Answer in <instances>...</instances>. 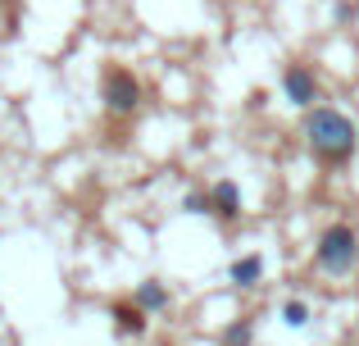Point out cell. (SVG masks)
<instances>
[{"label":"cell","instance_id":"8992f818","mask_svg":"<svg viewBox=\"0 0 359 346\" xmlns=\"http://www.w3.org/2000/svg\"><path fill=\"white\" fill-rule=\"evenodd\" d=\"M109 319H114V328L123 338H146V328H150V314L137 301H114L109 305Z\"/></svg>","mask_w":359,"mask_h":346},{"label":"cell","instance_id":"6da1fadb","mask_svg":"<svg viewBox=\"0 0 359 346\" xmlns=\"http://www.w3.org/2000/svg\"><path fill=\"white\" fill-rule=\"evenodd\" d=\"M305 146L323 169H346L359 151V128L346 109L318 105V109H309V119H305Z\"/></svg>","mask_w":359,"mask_h":346},{"label":"cell","instance_id":"ba28073f","mask_svg":"<svg viewBox=\"0 0 359 346\" xmlns=\"http://www.w3.org/2000/svg\"><path fill=\"white\" fill-rule=\"evenodd\" d=\"M259 278H264V255L259 251H250V255H237L232 260V269H228V283L232 287H259Z\"/></svg>","mask_w":359,"mask_h":346},{"label":"cell","instance_id":"7a4b0ae2","mask_svg":"<svg viewBox=\"0 0 359 346\" xmlns=\"http://www.w3.org/2000/svg\"><path fill=\"white\" fill-rule=\"evenodd\" d=\"M314 265L327 278H346L359 265V232L351 223H327L314 241Z\"/></svg>","mask_w":359,"mask_h":346},{"label":"cell","instance_id":"52a82bcc","mask_svg":"<svg viewBox=\"0 0 359 346\" xmlns=\"http://www.w3.org/2000/svg\"><path fill=\"white\" fill-rule=\"evenodd\" d=\"M132 301L141 305L146 314H164L168 305H173V292H168L159 278H146V283H137V292H132Z\"/></svg>","mask_w":359,"mask_h":346},{"label":"cell","instance_id":"30bf717a","mask_svg":"<svg viewBox=\"0 0 359 346\" xmlns=\"http://www.w3.org/2000/svg\"><path fill=\"white\" fill-rule=\"evenodd\" d=\"M309 319H314V310H309V301H300V296H291V301H282V324H287V328H309Z\"/></svg>","mask_w":359,"mask_h":346},{"label":"cell","instance_id":"8fae6325","mask_svg":"<svg viewBox=\"0 0 359 346\" xmlns=\"http://www.w3.org/2000/svg\"><path fill=\"white\" fill-rule=\"evenodd\" d=\"M182 210L187 214H210V192H187L182 196Z\"/></svg>","mask_w":359,"mask_h":346},{"label":"cell","instance_id":"277c9868","mask_svg":"<svg viewBox=\"0 0 359 346\" xmlns=\"http://www.w3.org/2000/svg\"><path fill=\"white\" fill-rule=\"evenodd\" d=\"M282 91H287V100L291 105H314L318 100V78H314V69L309 64H287L282 69Z\"/></svg>","mask_w":359,"mask_h":346},{"label":"cell","instance_id":"5b68a950","mask_svg":"<svg viewBox=\"0 0 359 346\" xmlns=\"http://www.w3.org/2000/svg\"><path fill=\"white\" fill-rule=\"evenodd\" d=\"M210 214L223 228H232V223L241 219V187L232 182V178H219V182L210 187Z\"/></svg>","mask_w":359,"mask_h":346},{"label":"cell","instance_id":"9c48e42d","mask_svg":"<svg viewBox=\"0 0 359 346\" xmlns=\"http://www.w3.org/2000/svg\"><path fill=\"white\" fill-rule=\"evenodd\" d=\"M219 346H255V314H237L219 333Z\"/></svg>","mask_w":359,"mask_h":346},{"label":"cell","instance_id":"3957f363","mask_svg":"<svg viewBox=\"0 0 359 346\" xmlns=\"http://www.w3.org/2000/svg\"><path fill=\"white\" fill-rule=\"evenodd\" d=\"M100 100H105L109 114L128 119L132 109L141 105V78L132 69H123V64H109V69L100 73Z\"/></svg>","mask_w":359,"mask_h":346}]
</instances>
